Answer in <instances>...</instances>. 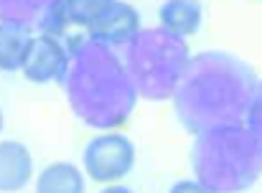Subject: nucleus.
Segmentation results:
<instances>
[{
	"label": "nucleus",
	"instance_id": "1",
	"mask_svg": "<svg viewBox=\"0 0 262 193\" xmlns=\"http://www.w3.org/2000/svg\"><path fill=\"white\" fill-rule=\"evenodd\" d=\"M255 87V71L229 54L206 51L191 56L173 92L176 114L193 135L214 127L245 125Z\"/></svg>",
	"mask_w": 262,
	"mask_h": 193
},
{
	"label": "nucleus",
	"instance_id": "2",
	"mask_svg": "<svg viewBox=\"0 0 262 193\" xmlns=\"http://www.w3.org/2000/svg\"><path fill=\"white\" fill-rule=\"evenodd\" d=\"M72 49V64L64 77L72 109L92 127L115 130L122 125L135 102L138 92L117 56L102 43L89 38L77 41Z\"/></svg>",
	"mask_w": 262,
	"mask_h": 193
},
{
	"label": "nucleus",
	"instance_id": "3",
	"mask_svg": "<svg viewBox=\"0 0 262 193\" xmlns=\"http://www.w3.org/2000/svg\"><path fill=\"white\" fill-rule=\"evenodd\" d=\"M193 173L214 193L247 191L262 173V145L247 125L199 132L193 142Z\"/></svg>",
	"mask_w": 262,
	"mask_h": 193
},
{
	"label": "nucleus",
	"instance_id": "4",
	"mask_svg": "<svg viewBox=\"0 0 262 193\" xmlns=\"http://www.w3.org/2000/svg\"><path fill=\"white\" fill-rule=\"evenodd\" d=\"M186 41L163 28L140 31L125 51V71L135 92L145 99H168L188 64Z\"/></svg>",
	"mask_w": 262,
	"mask_h": 193
},
{
	"label": "nucleus",
	"instance_id": "5",
	"mask_svg": "<svg viewBox=\"0 0 262 193\" xmlns=\"http://www.w3.org/2000/svg\"><path fill=\"white\" fill-rule=\"evenodd\" d=\"M135 160H138L135 142L115 130H104L102 135L92 137L84 145V155H82L84 173L92 181L104 186L127 178L135 168Z\"/></svg>",
	"mask_w": 262,
	"mask_h": 193
},
{
	"label": "nucleus",
	"instance_id": "6",
	"mask_svg": "<svg viewBox=\"0 0 262 193\" xmlns=\"http://www.w3.org/2000/svg\"><path fill=\"white\" fill-rule=\"evenodd\" d=\"M69 64H72V49L59 36L41 33L31 38L20 71L33 84H49V82H64Z\"/></svg>",
	"mask_w": 262,
	"mask_h": 193
},
{
	"label": "nucleus",
	"instance_id": "7",
	"mask_svg": "<svg viewBox=\"0 0 262 193\" xmlns=\"http://www.w3.org/2000/svg\"><path fill=\"white\" fill-rule=\"evenodd\" d=\"M143 31L140 26V13L130 3L115 0L94 23L87 26V38L102 46H127L135 41V36Z\"/></svg>",
	"mask_w": 262,
	"mask_h": 193
},
{
	"label": "nucleus",
	"instance_id": "8",
	"mask_svg": "<svg viewBox=\"0 0 262 193\" xmlns=\"http://www.w3.org/2000/svg\"><path fill=\"white\" fill-rule=\"evenodd\" d=\"M112 3L115 0H54V5L38 20V26H41L43 33L61 38L69 26L87 28L89 23H94Z\"/></svg>",
	"mask_w": 262,
	"mask_h": 193
},
{
	"label": "nucleus",
	"instance_id": "9",
	"mask_svg": "<svg viewBox=\"0 0 262 193\" xmlns=\"http://www.w3.org/2000/svg\"><path fill=\"white\" fill-rule=\"evenodd\" d=\"M33 181V155L18 140H0V193H18Z\"/></svg>",
	"mask_w": 262,
	"mask_h": 193
},
{
	"label": "nucleus",
	"instance_id": "10",
	"mask_svg": "<svg viewBox=\"0 0 262 193\" xmlns=\"http://www.w3.org/2000/svg\"><path fill=\"white\" fill-rule=\"evenodd\" d=\"M158 20L163 31L186 41L188 36L199 33L204 23V8L199 0H163L158 8Z\"/></svg>",
	"mask_w": 262,
	"mask_h": 193
},
{
	"label": "nucleus",
	"instance_id": "11",
	"mask_svg": "<svg viewBox=\"0 0 262 193\" xmlns=\"http://www.w3.org/2000/svg\"><path fill=\"white\" fill-rule=\"evenodd\" d=\"M31 31L15 20H0V71H20L26 51L31 46Z\"/></svg>",
	"mask_w": 262,
	"mask_h": 193
},
{
	"label": "nucleus",
	"instance_id": "12",
	"mask_svg": "<svg viewBox=\"0 0 262 193\" xmlns=\"http://www.w3.org/2000/svg\"><path fill=\"white\" fill-rule=\"evenodd\" d=\"M36 193H87V181L74 163L59 160L36 176Z\"/></svg>",
	"mask_w": 262,
	"mask_h": 193
},
{
	"label": "nucleus",
	"instance_id": "13",
	"mask_svg": "<svg viewBox=\"0 0 262 193\" xmlns=\"http://www.w3.org/2000/svg\"><path fill=\"white\" fill-rule=\"evenodd\" d=\"M54 5V0H0V20H15V23H33L46 15V10Z\"/></svg>",
	"mask_w": 262,
	"mask_h": 193
},
{
	"label": "nucleus",
	"instance_id": "14",
	"mask_svg": "<svg viewBox=\"0 0 262 193\" xmlns=\"http://www.w3.org/2000/svg\"><path fill=\"white\" fill-rule=\"evenodd\" d=\"M245 125H247V130L257 137V142L262 145V82H257V87H255V94H252V102H250Z\"/></svg>",
	"mask_w": 262,
	"mask_h": 193
},
{
	"label": "nucleus",
	"instance_id": "15",
	"mask_svg": "<svg viewBox=\"0 0 262 193\" xmlns=\"http://www.w3.org/2000/svg\"><path fill=\"white\" fill-rule=\"evenodd\" d=\"M168 193H214L211 188H206L204 183H199V181H178L173 183Z\"/></svg>",
	"mask_w": 262,
	"mask_h": 193
},
{
	"label": "nucleus",
	"instance_id": "16",
	"mask_svg": "<svg viewBox=\"0 0 262 193\" xmlns=\"http://www.w3.org/2000/svg\"><path fill=\"white\" fill-rule=\"evenodd\" d=\"M99 193H135V191H130L127 186H120V183H107Z\"/></svg>",
	"mask_w": 262,
	"mask_h": 193
},
{
	"label": "nucleus",
	"instance_id": "17",
	"mask_svg": "<svg viewBox=\"0 0 262 193\" xmlns=\"http://www.w3.org/2000/svg\"><path fill=\"white\" fill-rule=\"evenodd\" d=\"M3 127H5V114H3V109H0V132H3Z\"/></svg>",
	"mask_w": 262,
	"mask_h": 193
}]
</instances>
